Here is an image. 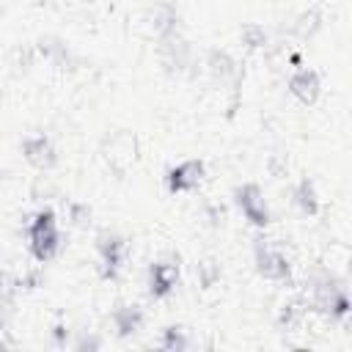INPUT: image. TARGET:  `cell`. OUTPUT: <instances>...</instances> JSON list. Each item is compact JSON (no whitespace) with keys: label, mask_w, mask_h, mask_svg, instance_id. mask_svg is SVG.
<instances>
[{"label":"cell","mask_w":352,"mask_h":352,"mask_svg":"<svg viewBox=\"0 0 352 352\" xmlns=\"http://www.w3.org/2000/svg\"><path fill=\"white\" fill-rule=\"evenodd\" d=\"M157 44H160V60L168 72H187V66H192V47L184 36H179V30L160 38Z\"/></svg>","instance_id":"obj_6"},{"label":"cell","mask_w":352,"mask_h":352,"mask_svg":"<svg viewBox=\"0 0 352 352\" xmlns=\"http://www.w3.org/2000/svg\"><path fill=\"white\" fill-rule=\"evenodd\" d=\"M305 316H308L305 300H289L278 311V327L280 330H300L302 322H305Z\"/></svg>","instance_id":"obj_16"},{"label":"cell","mask_w":352,"mask_h":352,"mask_svg":"<svg viewBox=\"0 0 352 352\" xmlns=\"http://www.w3.org/2000/svg\"><path fill=\"white\" fill-rule=\"evenodd\" d=\"M160 346H162L165 352H182V349L190 346V341H187V336H184L182 327L170 324V327L162 330V336H160Z\"/></svg>","instance_id":"obj_19"},{"label":"cell","mask_w":352,"mask_h":352,"mask_svg":"<svg viewBox=\"0 0 352 352\" xmlns=\"http://www.w3.org/2000/svg\"><path fill=\"white\" fill-rule=\"evenodd\" d=\"M253 264H256V272L270 283H286L289 275H292V261L286 258V253L280 248H275L272 242H267V239L256 242Z\"/></svg>","instance_id":"obj_3"},{"label":"cell","mask_w":352,"mask_h":352,"mask_svg":"<svg viewBox=\"0 0 352 352\" xmlns=\"http://www.w3.org/2000/svg\"><path fill=\"white\" fill-rule=\"evenodd\" d=\"M36 52H38L44 60H50L52 66H66L69 58H72L66 41H60V38H55V36H41L38 44H36Z\"/></svg>","instance_id":"obj_15"},{"label":"cell","mask_w":352,"mask_h":352,"mask_svg":"<svg viewBox=\"0 0 352 352\" xmlns=\"http://www.w3.org/2000/svg\"><path fill=\"white\" fill-rule=\"evenodd\" d=\"M99 154L116 176H124L138 160V138L129 129H113L102 138Z\"/></svg>","instance_id":"obj_2"},{"label":"cell","mask_w":352,"mask_h":352,"mask_svg":"<svg viewBox=\"0 0 352 352\" xmlns=\"http://www.w3.org/2000/svg\"><path fill=\"white\" fill-rule=\"evenodd\" d=\"M234 201H236V206H239L242 217H245L250 226H256V228H264V226H270L272 214H270V206H267L264 190H261L258 184L248 182V184L236 187V190H234Z\"/></svg>","instance_id":"obj_4"},{"label":"cell","mask_w":352,"mask_h":352,"mask_svg":"<svg viewBox=\"0 0 352 352\" xmlns=\"http://www.w3.org/2000/svg\"><path fill=\"white\" fill-rule=\"evenodd\" d=\"M239 41H242L248 50H264V47H267V30H264V25H258V22L242 25Z\"/></svg>","instance_id":"obj_18"},{"label":"cell","mask_w":352,"mask_h":352,"mask_svg":"<svg viewBox=\"0 0 352 352\" xmlns=\"http://www.w3.org/2000/svg\"><path fill=\"white\" fill-rule=\"evenodd\" d=\"M204 173H206V168H204L201 160H184V162L173 165V168L165 173V184H168V190L176 192V195L192 192V190H198V184L204 182Z\"/></svg>","instance_id":"obj_7"},{"label":"cell","mask_w":352,"mask_h":352,"mask_svg":"<svg viewBox=\"0 0 352 352\" xmlns=\"http://www.w3.org/2000/svg\"><path fill=\"white\" fill-rule=\"evenodd\" d=\"M28 245L38 261H50L60 250V228L52 209H41L28 223Z\"/></svg>","instance_id":"obj_1"},{"label":"cell","mask_w":352,"mask_h":352,"mask_svg":"<svg viewBox=\"0 0 352 352\" xmlns=\"http://www.w3.org/2000/svg\"><path fill=\"white\" fill-rule=\"evenodd\" d=\"M148 30L154 33V38H157V41H160V38H165V36H170V33H176V30H179L176 8H173V6H168V3L154 6V8H151V14H148Z\"/></svg>","instance_id":"obj_13"},{"label":"cell","mask_w":352,"mask_h":352,"mask_svg":"<svg viewBox=\"0 0 352 352\" xmlns=\"http://www.w3.org/2000/svg\"><path fill=\"white\" fill-rule=\"evenodd\" d=\"M96 253H99V264H102V278L107 280H116L124 261H126V253H129V242L113 231H104L96 236Z\"/></svg>","instance_id":"obj_5"},{"label":"cell","mask_w":352,"mask_h":352,"mask_svg":"<svg viewBox=\"0 0 352 352\" xmlns=\"http://www.w3.org/2000/svg\"><path fill=\"white\" fill-rule=\"evenodd\" d=\"M289 94H292L297 102H302V104H314V102L319 99V94H322V80H319V74H316L314 69H308V66L294 69L292 77H289Z\"/></svg>","instance_id":"obj_10"},{"label":"cell","mask_w":352,"mask_h":352,"mask_svg":"<svg viewBox=\"0 0 352 352\" xmlns=\"http://www.w3.org/2000/svg\"><path fill=\"white\" fill-rule=\"evenodd\" d=\"M179 283V264L170 261V258H162V261H154L148 267V294L151 297H168Z\"/></svg>","instance_id":"obj_9"},{"label":"cell","mask_w":352,"mask_h":352,"mask_svg":"<svg viewBox=\"0 0 352 352\" xmlns=\"http://www.w3.org/2000/svg\"><path fill=\"white\" fill-rule=\"evenodd\" d=\"M292 201H294V206H297L305 217L319 214V192H316V184H314L311 179H300V182H297V187H294V192H292Z\"/></svg>","instance_id":"obj_14"},{"label":"cell","mask_w":352,"mask_h":352,"mask_svg":"<svg viewBox=\"0 0 352 352\" xmlns=\"http://www.w3.org/2000/svg\"><path fill=\"white\" fill-rule=\"evenodd\" d=\"M204 66H206L209 77L217 80V82H236L239 80V63L226 50H220V47H214V50L206 52Z\"/></svg>","instance_id":"obj_11"},{"label":"cell","mask_w":352,"mask_h":352,"mask_svg":"<svg viewBox=\"0 0 352 352\" xmlns=\"http://www.w3.org/2000/svg\"><path fill=\"white\" fill-rule=\"evenodd\" d=\"M195 275L201 280V286H214V280L220 278V264L212 261V258H204L195 264Z\"/></svg>","instance_id":"obj_20"},{"label":"cell","mask_w":352,"mask_h":352,"mask_svg":"<svg viewBox=\"0 0 352 352\" xmlns=\"http://www.w3.org/2000/svg\"><path fill=\"white\" fill-rule=\"evenodd\" d=\"M110 319H113V327H116L118 336H132V333H138L143 327L146 314H143V308L138 302H121L118 308H113Z\"/></svg>","instance_id":"obj_12"},{"label":"cell","mask_w":352,"mask_h":352,"mask_svg":"<svg viewBox=\"0 0 352 352\" xmlns=\"http://www.w3.org/2000/svg\"><path fill=\"white\" fill-rule=\"evenodd\" d=\"M322 28V14L316 11V8H308V11H302L294 22H292V33L297 36V38H311L316 30Z\"/></svg>","instance_id":"obj_17"},{"label":"cell","mask_w":352,"mask_h":352,"mask_svg":"<svg viewBox=\"0 0 352 352\" xmlns=\"http://www.w3.org/2000/svg\"><path fill=\"white\" fill-rule=\"evenodd\" d=\"M22 154H25V160H28L33 168H38V170H50V168L55 165V160H58L55 143H52V138L44 135V132L28 135V138L22 140Z\"/></svg>","instance_id":"obj_8"}]
</instances>
